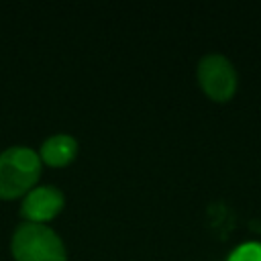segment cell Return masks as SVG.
I'll return each mask as SVG.
<instances>
[{
	"instance_id": "obj_1",
	"label": "cell",
	"mask_w": 261,
	"mask_h": 261,
	"mask_svg": "<svg viewBox=\"0 0 261 261\" xmlns=\"http://www.w3.org/2000/svg\"><path fill=\"white\" fill-rule=\"evenodd\" d=\"M41 157L33 147L10 145L0 151V198L24 196L41 173Z\"/></svg>"
},
{
	"instance_id": "obj_2",
	"label": "cell",
	"mask_w": 261,
	"mask_h": 261,
	"mask_svg": "<svg viewBox=\"0 0 261 261\" xmlns=\"http://www.w3.org/2000/svg\"><path fill=\"white\" fill-rule=\"evenodd\" d=\"M10 249L16 261H67L63 239L45 222L22 220L16 224Z\"/></svg>"
},
{
	"instance_id": "obj_3",
	"label": "cell",
	"mask_w": 261,
	"mask_h": 261,
	"mask_svg": "<svg viewBox=\"0 0 261 261\" xmlns=\"http://www.w3.org/2000/svg\"><path fill=\"white\" fill-rule=\"evenodd\" d=\"M198 84L214 102H226L234 96L239 86V73L232 61L222 53H206L196 67Z\"/></svg>"
},
{
	"instance_id": "obj_4",
	"label": "cell",
	"mask_w": 261,
	"mask_h": 261,
	"mask_svg": "<svg viewBox=\"0 0 261 261\" xmlns=\"http://www.w3.org/2000/svg\"><path fill=\"white\" fill-rule=\"evenodd\" d=\"M65 196L57 186H35L31 188L20 202V214L29 222H45L61 212Z\"/></svg>"
},
{
	"instance_id": "obj_5",
	"label": "cell",
	"mask_w": 261,
	"mask_h": 261,
	"mask_svg": "<svg viewBox=\"0 0 261 261\" xmlns=\"http://www.w3.org/2000/svg\"><path fill=\"white\" fill-rule=\"evenodd\" d=\"M77 155V139L69 133H53L49 135L39 149V157L43 163L61 167L75 159Z\"/></svg>"
},
{
	"instance_id": "obj_6",
	"label": "cell",
	"mask_w": 261,
	"mask_h": 261,
	"mask_svg": "<svg viewBox=\"0 0 261 261\" xmlns=\"http://www.w3.org/2000/svg\"><path fill=\"white\" fill-rule=\"evenodd\" d=\"M226 261H261V241H245L237 245Z\"/></svg>"
}]
</instances>
